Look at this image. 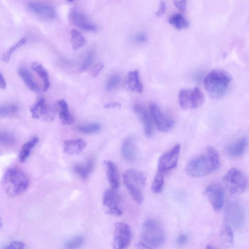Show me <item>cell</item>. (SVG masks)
I'll list each match as a JSON object with an SVG mask.
<instances>
[{
  "mask_svg": "<svg viewBox=\"0 0 249 249\" xmlns=\"http://www.w3.org/2000/svg\"><path fill=\"white\" fill-rule=\"evenodd\" d=\"M220 166L219 153L212 146L206 147L200 154L187 162L185 171L192 177L199 178L216 171Z\"/></svg>",
  "mask_w": 249,
  "mask_h": 249,
  "instance_id": "obj_1",
  "label": "cell"
},
{
  "mask_svg": "<svg viewBox=\"0 0 249 249\" xmlns=\"http://www.w3.org/2000/svg\"><path fill=\"white\" fill-rule=\"evenodd\" d=\"M232 79L231 76L227 71L215 69L210 71L205 77L204 84L212 97L220 99L228 91Z\"/></svg>",
  "mask_w": 249,
  "mask_h": 249,
  "instance_id": "obj_2",
  "label": "cell"
},
{
  "mask_svg": "<svg viewBox=\"0 0 249 249\" xmlns=\"http://www.w3.org/2000/svg\"><path fill=\"white\" fill-rule=\"evenodd\" d=\"M30 179L27 174L17 167H11L5 172L2 186L6 194L11 197L23 194L28 189Z\"/></svg>",
  "mask_w": 249,
  "mask_h": 249,
  "instance_id": "obj_3",
  "label": "cell"
},
{
  "mask_svg": "<svg viewBox=\"0 0 249 249\" xmlns=\"http://www.w3.org/2000/svg\"><path fill=\"white\" fill-rule=\"evenodd\" d=\"M141 242L139 246L142 248H157L165 241V232L161 224L153 219L146 220L142 225Z\"/></svg>",
  "mask_w": 249,
  "mask_h": 249,
  "instance_id": "obj_4",
  "label": "cell"
},
{
  "mask_svg": "<svg viewBox=\"0 0 249 249\" xmlns=\"http://www.w3.org/2000/svg\"><path fill=\"white\" fill-rule=\"evenodd\" d=\"M124 185L137 203H141L143 199V189L146 178L141 172L128 169L123 175Z\"/></svg>",
  "mask_w": 249,
  "mask_h": 249,
  "instance_id": "obj_5",
  "label": "cell"
},
{
  "mask_svg": "<svg viewBox=\"0 0 249 249\" xmlns=\"http://www.w3.org/2000/svg\"><path fill=\"white\" fill-rule=\"evenodd\" d=\"M223 182L228 192L232 195L244 193L248 187V181L239 170L232 168L225 174Z\"/></svg>",
  "mask_w": 249,
  "mask_h": 249,
  "instance_id": "obj_6",
  "label": "cell"
},
{
  "mask_svg": "<svg viewBox=\"0 0 249 249\" xmlns=\"http://www.w3.org/2000/svg\"><path fill=\"white\" fill-rule=\"evenodd\" d=\"M204 101V94L198 87L192 89H182L178 93L179 105L185 109L197 108L203 105Z\"/></svg>",
  "mask_w": 249,
  "mask_h": 249,
  "instance_id": "obj_7",
  "label": "cell"
},
{
  "mask_svg": "<svg viewBox=\"0 0 249 249\" xmlns=\"http://www.w3.org/2000/svg\"><path fill=\"white\" fill-rule=\"evenodd\" d=\"M180 150V145L177 144L169 151L160 157L158 162V171L164 174L175 168L177 165Z\"/></svg>",
  "mask_w": 249,
  "mask_h": 249,
  "instance_id": "obj_8",
  "label": "cell"
},
{
  "mask_svg": "<svg viewBox=\"0 0 249 249\" xmlns=\"http://www.w3.org/2000/svg\"><path fill=\"white\" fill-rule=\"evenodd\" d=\"M132 237L129 226L124 222H118L115 225L113 247L116 249H123L129 244Z\"/></svg>",
  "mask_w": 249,
  "mask_h": 249,
  "instance_id": "obj_9",
  "label": "cell"
},
{
  "mask_svg": "<svg viewBox=\"0 0 249 249\" xmlns=\"http://www.w3.org/2000/svg\"><path fill=\"white\" fill-rule=\"evenodd\" d=\"M103 203L107 208L108 213L115 216H120L123 214L121 198L115 189H108L105 191Z\"/></svg>",
  "mask_w": 249,
  "mask_h": 249,
  "instance_id": "obj_10",
  "label": "cell"
},
{
  "mask_svg": "<svg viewBox=\"0 0 249 249\" xmlns=\"http://www.w3.org/2000/svg\"><path fill=\"white\" fill-rule=\"evenodd\" d=\"M150 110L151 117L158 130L166 132L172 129L174 124V120L163 112L157 104L152 103Z\"/></svg>",
  "mask_w": 249,
  "mask_h": 249,
  "instance_id": "obj_11",
  "label": "cell"
},
{
  "mask_svg": "<svg viewBox=\"0 0 249 249\" xmlns=\"http://www.w3.org/2000/svg\"><path fill=\"white\" fill-rule=\"evenodd\" d=\"M225 219L230 224L236 229H240L245 221L244 211L242 206L237 202L230 203L225 211Z\"/></svg>",
  "mask_w": 249,
  "mask_h": 249,
  "instance_id": "obj_12",
  "label": "cell"
},
{
  "mask_svg": "<svg viewBox=\"0 0 249 249\" xmlns=\"http://www.w3.org/2000/svg\"><path fill=\"white\" fill-rule=\"evenodd\" d=\"M205 194L215 211H219L222 208L224 193L220 186L216 184H210L206 187Z\"/></svg>",
  "mask_w": 249,
  "mask_h": 249,
  "instance_id": "obj_13",
  "label": "cell"
},
{
  "mask_svg": "<svg viewBox=\"0 0 249 249\" xmlns=\"http://www.w3.org/2000/svg\"><path fill=\"white\" fill-rule=\"evenodd\" d=\"M69 17L74 25L84 30L92 32L97 30V27L78 9H71L69 12Z\"/></svg>",
  "mask_w": 249,
  "mask_h": 249,
  "instance_id": "obj_14",
  "label": "cell"
},
{
  "mask_svg": "<svg viewBox=\"0 0 249 249\" xmlns=\"http://www.w3.org/2000/svg\"><path fill=\"white\" fill-rule=\"evenodd\" d=\"M27 6L31 12L44 19H53L56 16L55 11L52 7L39 1H31Z\"/></svg>",
  "mask_w": 249,
  "mask_h": 249,
  "instance_id": "obj_15",
  "label": "cell"
},
{
  "mask_svg": "<svg viewBox=\"0 0 249 249\" xmlns=\"http://www.w3.org/2000/svg\"><path fill=\"white\" fill-rule=\"evenodd\" d=\"M32 117L34 119L43 118L46 120L51 121L53 118V110L47 104L45 99L40 98L30 108Z\"/></svg>",
  "mask_w": 249,
  "mask_h": 249,
  "instance_id": "obj_16",
  "label": "cell"
},
{
  "mask_svg": "<svg viewBox=\"0 0 249 249\" xmlns=\"http://www.w3.org/2000/svg\"><path fill=\"white\" fill-rule=\"evenodd\" d=\"M133 110L141 122L142 124L145 135L149 137L152 134L153 128L150 114L144 106L136 103L133 106Z\"/></svg>",
  "mask_w": 249,
  "mask_h": 249,
  "instance_id": "obj_17",
  "label": "cell"
},
{
  "mask_svg": "<svg viewBox=\"0 0 249 249\" xmlns=\"http://www.w3.org/2000/svg\"><path fill=\"white\" fill-rule=\"evenodd\" d=\"M249 145L248 139L240 137L230 143L226 148V152L232 158H239L245 153Z\"/></svg>",
  "mask_w": 249,
  "mask_h": 249,
  "instance_id": "obj_18",
  "label": "cell"
},
{
  "mask_svg": "<svg viewBox=\"0 0 249 249\" xmlns=\"http://www.w3.org/2000/svg\"><path fill=\"white\" fill-rule=\"evenodd\" d=\"M121 153L124 159L127 162H133L136 159L137 147L132 138L128 137L123 141Z\"/></svg>",
  "mask_w": 249,
  "mask_h": 249,
  "instance_id": "obj_19",
  "label": "cell"
},
{
  "mask_svg": "<svg viewBox=\"0 0 249 249\" xmlns=\"http://www.w3.org/2000/svg\"><path fill=\"white\" fill-rule=\"evenodd\" d=\"M124 84L127 89L133 92L140 93L143 91V86L137 70L130 71L128 73L125 78Z\"/></svg>",
  "mask_w": 249,
  "mask_h": 249,
  "instance_id": "obj_20",
  "label": "cell"
},
{
  "mask_svg": "<svg viewBox=\"0 0 249 249\" xmlns=\"http://www.w3.org/2000/svg\"><path fill=\"white\" fill-rule=\"evenodd\" d=\"M86 145V141L81 138L67 140L63 143V150L67 154L76 155L83 151Z\"/></svg>",
  "mask_w": 249,
  "mask_h": 249,
  "instance_id": "obj_21",
  "label": "cell"
},
{
  "mask_svg": "<svg viewBox=\"0 0 249 249\" xmlns=\"http://www.w3.org/2000/svg\"><path fill=\"white\" fill-rule=\"evenodd\" d=\"M104 164L109 184L112 188L116 189L120 185L118 170L115 164L110 160H106Z\"/></svg>",
  "mask_w": 249,
  "mask_h": 249,
  "instance_id": "obj_22",
  "label": "cell"
},
{
  "mask_svg": "<svg viewBox=\"0 0 249 249\" xmlns=\"http://www.w3.org/2000/svg\"><path fill=\"white\" fill-rule=\"evenodd\" d=\"M94 162L89 159L84 163H77L73 166L74 171L82 178H87L93 170Z\"/></svg>",
  "mask_w": 249,
  "mask_h": 249,
  "instance_id": "obj_23",
  "label": "cell"
},
{
  "mask_svg": "<svg viewBox=\"0 0 249 249\" xmlns=\"http://www.w3.org/2000/svg\"><path fill=\"white\" fill-rule=\"evenodd\" d=\"M57 107L61 123L66 125L71 124L73 122V118L69 112L67 103L63 99L59 100Z\"/></svg>",
  "mask_w": 249,
  "mask_h": 249,
  "instance_id": "obj_24",
  "label": "cell"
},
{
  "mask_svg": "<svg viewBox=\"0 0 249 249\" xmlns=\"http://www.w3.org/2000/svg\"><path fill=\"white\" fill-rule=\"evenodd\" d=\"M32 69L39 76L43 84V90L47 91L50 86L49 77L45 68L37 62H34L32 65Z\"/></svg>",
  "mask_w": 249,
  "mask_h": 249,
  "instance_id": "obj_25",
  "label": "cell"
},
{
  "mask_svg": "<svg viewBox=\"0 0 249 249\" xmlns=\"http://www.w3.org/2000/svg\"><path fill=\"white\" fill-rule=\"evenodd\" d=\"M18 73L27 87L34 91H38L39 87L35 82L33 76L30 71L25 68H20L18 70Z\"/></svg>",
  "mask_w": 249,
  "mask_h": 249,
  "instance_id": "obj_26",
  "label": "cell"
},
{
  "mask_svg": "<svg viewBox=\"0 0 249 249\" xmlns=\"http://www.w3.org/2000/svg\"><path fill=\"white\" fill-rule=\"evenodd\" d=\"M38 140V138L35 136L22 145L18 156L20 162H23L26 161L30 155L32 149L36 144Z\"/></svg>",
  "mask_w": 249,
  "mask_h": 249,
  "instance_id": "obj_27",
  "label": "cell"
},
{
  "mask_svg": "<svg viewBox=\"0 0 249 249\" xmlns=\"http://www.w3.org/2000/svg\"><path fill=\"white\" fill-rule=\"evenodd\" d=\"M71 41L72 49L74 50L84 47L86 44V40L82 34L75 29L71 31Z\"/></svg>",
  "mask_w": 249,
  "mask_h": 249,
  "instance_id": "obj_28",
  "label": "cell"
},
{
  "mask_svg": "<svg viewBox=\"0 0 249 249\" xmlns=\"http://www.w3.org/2000/svg\"><path fill=\"white\" fill-rule=\"evenodd\" d=\"M164 183V174L157 172L151 185V190L154 193H159L162 190Z\"/></svg>",
  "mask_w": 249,
  "mask_h": 249,
  "instance_id": "obj_29",
  "label": "cell"
},
{
  "mask_svg": "<svg viewBox=\"0 0 249 249\" xmlns=\"http://www.w3.org/2000/svg\"><path fill=\"white\" fill-rule=\"evenodd\" d=\"M169 23L178 30L187 27L189 25L188 21L179 14L172 15L168 19Z\"/></svg>",
  "mask_w": 249,
  "mask_h": 249,
  "instance_id": "obj_30",
  "label": "cell"
},
{
  "mask_svg": "<svg viewBox=\"0 0 249 249\" xmlns=\"http://www.w3.org/2000/svg\"><path fill=\"white\" fill-rule=\"evenodd\" d=\"M220 235L226 243L231 245L234 242V236L232 228L230 225L226 224L221 230Z\"/></svg>",
  "mask_w": 249,
  "mask_h": 249,
  "instance_id": "obj_31",
  "label": "cell"
},
{
  "mask_svg": "<svg viewBox=\"0 0 249 249\" xmlns=\"http://www.w3.org/2000/svg\"><path fill=\"white\" fill-rule=\"evenodd\" d=\"M101 128V126L99 124L91 123L77 126V130L83 134H90L97 132Z\"/></svg>",
  "mask_w": 249,
  "mask_h": 249,
  "instance_id": "obj_32",
  "label": "cell"
},
{
  "mask_svg": "<svg viewBox=\"0 0 249 249\" xmlns=\"http://www.w3.org/2000/svg\"><path fill=\"white\" fill-rule=\"evenodd\" d=\"M16 139L14 134L8 131L0 132V142L4 146H11L15 144Z\"/></svg>",
  "mask_w": 249,
  "mask_h": 249,
  "instance_id": "obj_33",
  "label": "cell"
},
{
  "mask_svg": "<svg viewBox=\"0 0 249 249\" xmlns=\"http://www.w3.org/2000/svg\"><path fill=\"white\" fill-rule=\"evenodd\" d=\"M26 38L24 37L21 38L15 44L7 50L2 55L1 59L2 61L7 62L9 61L11 55L18 48L24 45L26 42Z\"/></svg>",
  "mask_w": 249,
  "mask_h": 249,
  "instance_id": "obj_34",
  "label": "cell"
},
{
  "mask_svg": "<svg viewBox=\"0 0 249 249\" xmlns=\"http://www.w3.org/2000/svg\"><path fill=\"white\" fill-rule=\"evenodd\" d=\"M18 110V106L14 104L5 105L1 106L0 108V116L6 118L15 114Z\"/></svg>",
  "mask_w": 249,
  "mask_h": 249,
  "instance_id": "obj_35",
  "label": "cell"
},
{
  "mask_svg": "<svg viewBox=\"0 0 249 249\" xmlns=\"http://www.w3.org/2000/svg\"><path fill=\"white\" fill-rule=\"evenodd\" d=\"M84 242V237L77 235L68 239L65 243V246L68 249H76L81 247Z\"/></svg>",
  "mask_w": 249,
  "mask_h": 249,
  "instance_id": "obj_36",
  "label": "cell"
},
{
  "mask_svg": "<svg viewBox=\"0 0 249 249\" xmlns=\"http://www.w3.org/2000/svg\"><path fill=\"white\" fill-rule=\"evenodd\" d=\"M94 53L93 51H89L84 57L80 67L81 71H87L93 62Z\"/></svg>",
  "mask_w": 249,
  "mask_h": 249,
  "instance_id": "obj_37",
  "label": "cell"
},
{
  "mask_svg": "<svg viewBox=\"0 0 249 249\" xmlns=\"http://www.w3.org/2000/svg\"><path fill=\"white\" fill-rule=\"evenodd\" d=\"M120 82V76L115 74L111 75L106 84V89L107 91H111L116 88Z\"/></svg>",
  "mask_w": 249,
  "mask_h": 249,
  "instance_id": "obj_38",
  "label": "cell"
},
{
  "mask_svg": "<svg viewBox=\"0 0 249 249\" xmlns=\"http://www.w3.org/2000/svg\"><path fill=\"white\" fill-rule=\"evenodd\" d=\"M104 66V64L102 62H100L96 64L91 69L90 71V75L93 77H96L101 71L102 70Z\"/></svg>",
  "mask_w": 249,
  "mask_h": 249,
  "instance_id": "obj_39",
  "label": "cell"
},
{
  "mask_svg": "<svg viewBox=\"0 0 249 249\" xmlns=\"http://www.w3.org/2000/svg\"><path fill=\"white\" fill-rule=\"evenodd\" d=\"M25 244L22 242L15 241L11 242L10 244L4 247V249H23L25 248Z\"/></svg>",
  "mask_w": 249,
  "mask_h": 249,
  "instance_id": "obj_40",
  "label": "cell"
},
{
  "mask_svg": "<svg viewBox=\"0 0 249 249\" xmlns=\"http://www.w3.org/2000/svg\"><path fill=\"white\" fill-rule=\"evenodd\" d=\"M188 240V235L186 234L181 233L178 236L177 239V243L178 245H184L187 243Z\"/></svg>",
  "mask_w": 249,
  "mask_h": 249,
  "instance_id": "obj_41",
  "label": "cell"
},
{
  "mask_svg": "<svg viewBox=\"0 0 249 249\" xmlns=\"http://www.w3.org/2000/svg\"><path fill=\"white\" fill-rule=\"evenodd\" d=\"M174 5L182 11H184L186 6V1L182 0L181 1H174Z\"/></svg>",
  "mask_w": 249,
  "mask_h": 249,
  "instance_id": "obj_42",
  "label": "cell"
},
{
  "mask_svg": "<svg viewBox=\"0 0 249 249\" xmlns=\"http://www.w3.org/2000/svg\"><path fill=\"white\" fill-rule=\"evenodd\" d=\"M121 107V104L117 102L107 103L104 105V107L106 108H120Z\"/></svg>",
  "mask_w": 249,
  "mask_h": 249,
  "instance_id": "obj_43",
  "label": "cell"
},
{
  "mask_svg": "<svg viewBox=\"0 0 249 249\" xmlns=\"http://www.w3.org/2000/svg\"><path fill=\"white\" fill-rule=\"evenodd\" d=\"M166 6L165 3L163 1H161L160 4V8L156 13L157 16H160L164 13Z\"/></svg>",
  "mask_w": 249,
  "mask_h": 249,
  "instance_id": "obj_44",
  "label": "cell"
},
{
  "mask_svg": "<svg viewBox=\"0 0 249 249\" xmlns=\"http://www.w3.org/2000/svg\"><path fill=\"white\" fill-rule=\"evenodd\" d=\"M0 87L3 89L6 87V82L1 73L0 75Z\"/></svg>",
  "mask_w": 249,
  "mask_h": 249,
  "instance_id": "obj_45",
  "label": "cell"
},
{
  "mask_svg": "<svg viewBox=\"0 0 249 249\" xmlns=\"http://www.w3.org/2000/svg\"><path fill=\"white\" fill-rule=\"evenodd\" d=\"M136 40L139 42H143L146 39L145 35L143 34H139L136 37Z\"/></svg>",
  "mask_w": 249,
  "mask_h": 249,
  "instance_id": "obj_46",
  "label": "cell"
},
{
  "mask_svg": "<svg viewBox=\"0 0 249 249\" xmlns=\"http://www.w3.org/2000/svg\"><path fill=\"white\" fill-rule=\"evenodd\" d=\"M68 2H72V1H73L74 0H66Z\"/></svg>",
  "mask_w": 249,
  "mask_h": 249,
  "instance_id": "obj_47",
  "label": "cell"
}]
</instances>
